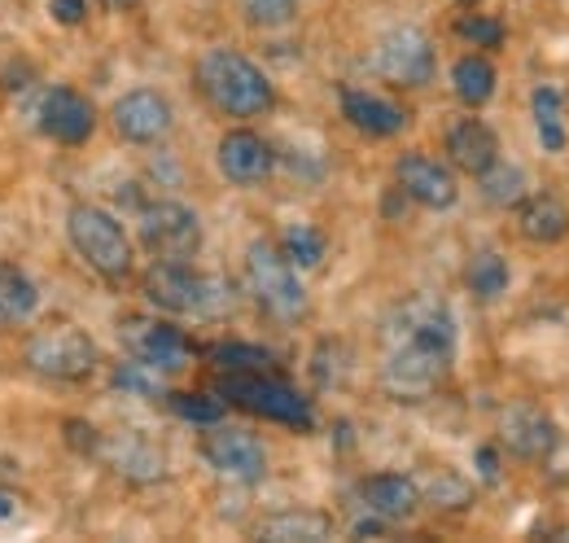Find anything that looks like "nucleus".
I'll use <instances>...</instances> for the list:
<instances>
[{
  "mask_svg": "<svg viewBox=\"0 0 569 543\" xmlns=\"http://www.w3.org/2000/svg\"><path fill=\"white\" fill-rule=\"evenodd\" d=\"M460 4H478V0H460Z\"/></svg>",
  "mask_w": 569,
  "mask_h": 543,
  "instance_id": "nucleus-41",
  "label": "nucleus"
},
{
  "mask_svg": "<svg viewBox=\"0 0 569 543\" xmlns=\"http://www.w3.org/2000/svg\"><path fill=\"white\" fill-rule=\"evenodd\" d=\"M101 4H106V9H137L141 0H101Z\"/></svg>",
  "mask_w": 569,
  "mask_h": 543,
  "instance_id": "nucleus-40",
  "label": "nucleus"
},
{
  "mask_svg": "<svg viewBox=\"0 0 569 543\" xmlns=\"http://www.w3.org/2000/svg\"><path fill=\"white\" fill-rule=\"evenodd\" d=\"M395 180H399V194H403L408 203L426 206V210H451L456 198H460L451 167L438 162V158H429V154H421V149H412V154H403V158L395 162Z\"/></svg>",
  "mask_w": 569,
  "mask_h": 543,
  "instance_id": "nucleus-15",
  "label": "nucleus"
},
{
  "mask_svg": "<svg viewBox=\"0 0 569 543\" xmlns=\"http://www.w3.org/2000/svg\"><path fill=\"white\" fill-rule=\"evenodd\" d=\"M49 13L58 27H79L88 18V0H49Z\"/></svg>",
  "mask_w": 569,
  "mask_h": 543,
  "instance_id": "nucleus-36",
  "label": "nucleus"
},
{
  "mask_svg": "<svg viewBox=\"0 0 569 543\" xmlns=\"http://www.w3.org/2000/svg\"><path fill=\"white\" fill-rule=\"evenodd\" d=\"M211 359L223 373H268L272 351L250 346V342H219V346H211Z\"/></svg>",
  "mask_w": 569,
  "mask_h": 543,
  "instance_id": "nucleus-30",
  "label": "nucleus"
},
{
  "mask_svg": "<svg viewBox=\"0 0 569 543\" xmlns=\"http://www.w3.org/2000/svg\"><path fill=\"white\" fill-rule=\"evenodd\" d=\"M254 535L272 543H320V540H333V522L325 513H311V509H289V513L263 517Z\"/></svg>",
  "mask_w": 569,
  "mask_h": 543,
  "instance_id": "nucleus-23",
  "label": "nucleus"
},
{
  "mask_svg": "<svg viewBox=\"0 0 569 543\" xmlns=\"http://www.w3.org/2000/svg\"><path fill=\"white\" fill-rule=\"evenodd\" d=\"M219 395L228 404L246 407V412H254L263 421L289 425V430H311L316 425L311 399H302L293 386H284L268 373H223L219 377Z\"/></svg>",
  "mask_w": 569,
  "mask_h": 543,
  "instance_id": "nucleus-6",
  "label": "nucleus"
},
{
  "mask_svg": "<svg viewBox=\"0 0 569 543\" xmlns=\"http://www.w3.org/2000/svg\"><path fill=\"white\" fill-rule=\"evenodd\" d=\"M456 316L438 294H408L381 320V391L399 404L429 399L456 364Z\"/></svg>",
  "mask_w": 569,
  "mask_h": 543,
  "instance_id": "nucleus-1",
  "label": "nucleus"
},
{
  "mask_svg": "<svg viewBox=\"0 0 569 543\" xmlns=\"http://www.w3.org/2000/svg\"><path fill=\"white\" fill-rule=\"evenodd\" d=\"M447 158L451 167H460L465 176H482L499 158V136L482 119H456L447 128Z\"/></svg>",
  "mask_w": 569,
  "mask_h": 543,
  "instance_id": "nucleus-19",
  "label": "nucleus"
},
{
  "mask_svg": "<svg viewBox=\"0 0 569 543\" xmlns=\"http://www.w3.org/2000/svg\"><path fill=\"white\" fill-rule=\"evenodd\" d=\"M372 70L395 88H426V83H433V70H438L433 40L421 27H395L377 40Z\"/></svg>",
  "mask_w": 569,
  "mask_h": 543,
  "instance_id": "nucleus-9",
  "label": "nucleus"
},
{
  "mask_svg": "<svg viewBox=\"0 0 569 543\" xmlns=\"http://www.w3.org/2000/svg\"><path fill=\"white\" fill-rule=\"evenodd\" d=\"M543 461H552V474L569 482V443H561V438H557V447H552Z\"/></svg>",
  "mask_w": 569,
  "mask_h": 543,
  "instance_id": "nucleus-38",
  "label": "nucleus"
},
{
  "mask_svg": "<svg viewBox=\"0 0 569 543\" xmlns=\"http://www.w3.org/2000/svg\"><path fill=\"white\" fill-rule=\"evenodd\" d=\"M496 83H499L496 67H491L482 53H469V58H460V62L451 67V88H456V97H460L469 110L487 106V101L496 97Z\"/></svg>",
  "mask_w": 569,
  "mask_h": 543,
  "instance_id": "nucleus-24",
  "label": "nucleus"
},
{
  "mask_svg": "<svg viewBox=\"0 0 569 543\" xmlns=\"http://www.w3.org/2000/svg\"><path fill=\"white\" fill-rule=\"evenodd\" d=\"M110 382H114V391L137 395V399H167L162 373H158V368H149V364H141V359H123V364H114Z\"/></svg>",
  "mask_w": 569,
  "mask_h": 543,
  "instance_id": "nucleus-29",
  "label": "nucleus"
},
{
  "mask_svg": "<svg viewBox=\"0 0 569 543\" xmlns=\"http://www.w3.org/2000/svg\"><path fill=\"white\" fill-rule=\"evenodd\" d=\"M202 461L228 482L254 486V482L268 477V447L250 430H232V425H219V421L202 434Z\"/></svg>",
  "mask_w": 569,
  "mask_h": 543,
  "instance_id": "nucleus-11",
  "label": "nucleus"
},
{
  "mask_svg": "<svg viewBox=\"0 0 569 543\" xmlns=\"http://www.w3.org/2000/svg\"><path fill=\"white\" fill-rule=\"evenodd\" d=\"M561 430L548 412H539L535 404H512L499 416V443L517 456V461H543L557 447Z\"/></svg>",
  "mask_w": 569,
  "mask_h": 543,
  "instance_id": "nucleus-16",
  "label": "nucleus"
},
{
  "mask_svg": "<svg viewBox=\"0 0 569 543\" xmlns=\"http://www.w3.org/2000/svg\"><path fill=\"white\" fill-rule=\"evenodd\" d=\"M508 259L499 255V250H478L473 259H469V268H465V285H469V294L473 298H482V303H496L499 294L508 289Z\"/></svg>",
  "mask_w": 569,
  "mask_h": 543,
  "instance_id": "nucleus-25",
  "label": "nucleus"
},
{
  "mask_svg": "<svg viewBox=\"0 0 569 543\" xmlns=\"http://www.w3.org/2000/svg\"><path fill=\"white\" fill-rule=\"evenodd\" d=\"M97 452L110 461V470L137 477V482H153V477L167 474L162 452H158V447H149V443H144V438H137V434H114V438H101V447H97Z\"/></svg>",
  "mask_w": 569,
  "mask_h": 543,
  "instance_id": "nucleus-21",
  "label": "nucleus"
},
{
  "mask_svg": "<svg viewBox=\"0 0 569 543\" xmlns=\"http://www.w3.org/2000/svg\"><path fill=\"white\" fill-rule=\"evenodd\" d=\"M421 504H433V509H469L473 504V486L456 470H438L421 486Z\"/></svg>",
  "mask_w": 569,
  "mask_h": 543,
  "instance_id": "nucleus-31",
  "label": "nucleus"
},
{
  "mask_svg": "<svg viewBox=\"0 0 569 543\" xmlns=\"http://www.w3.org/2000/svg\"><path fill=\"white\" fill-rule=\"evenodd\" d=\"M193 75H198L202 97L228 119H259V115H268L277 106L272 79L263 75V67H254L237 49H207L198 58Z\"/></svg>",
  "mask_w": 569,
  "mask_h": 543,
  "instance_id": "nucleus-2",
  "label": "nucleus"
},
{
  "mask_svg": "<svg viewBox=\"0 0 569 543\" xmlns=\"http://www.w3.org/2000/svg\"><path fill=\"white\" fill-rule=\"evenodd\" d=\"M137 233H141V246L153 259L189 264L202 250V219H198V210L176 203V198L144 203L141 215H137Z\"/></svg>",
  "mask_w": 569,
  "mask_h": 543,
  "instance_id": "nucleus-8",
  "label": "nucleus"
},
{
  "mask_svg": "<svg viewBox=\"0 0 569 543\" xmlns=\"http://www.w3.org/2000/svg\"><path fill=\"white\" fill-rule=\"evenodd\" d=\"M214 162H219V171H223L228 185L250 189V185H263L277 171V149L259 132H250V128H232V132L219 136Z\"/></svg>",
  "mask_w": 569,
  "mask_h": 543,
  "instance_id": "nucleus-14",
  "label": "nucleus"
},
{
  "mask_svg": "<svg viewBox=\"0 0 569 543\" xmlns=\"http://www.w3.org/2000/svg\"><path fill=\"white\" fill-rule=\"evenodd\" d=\"M277 246H281V255L298 272H316L320 264H325V250H329L325 233H320V228H311V224H289Z\"/></svg>",
  "mask_w": 569,
  "mask_h": 543,
  "instance_id": "nucleus-26",
  "label": "nucleus"
},
{
  "mask_svg": "<svg viewBox=\"0 0 569 543\" xmlns=\"http://www.w3.org/2000/svg\"><path fill=\"white\" fill-rule=\"evenodd\" d=\"M67 241L71 250L88 264L92 272H101L106 280H123L132 272V237L128 228L92 203H74L67 210Z\"/></svg>",
  "mask_w": 569,
  "mask_h": 543,
  "instance_id": "nucleus-4",
  "label": "nucleus"
},
{
  "mask_svg": "<svg viewBox=\"0 0 569 543\" xmlns=\"http://www.w3.org/2000/svg\"><path fill=\"white\" fill-rule=\"evenodd\" d=\"M512 210H517V233L526 241L552 246V241L569 237V206L557 194H526Z\"/></svg>",
  "mask_w": 569,
  "mask_h": 543,
  "instance_id": "nucleus-20",
  "label": "nucleus"
},
{
  "mask_svg": "<svg viewBox=\"0 0 569 543\" xmlns=\"http://www.w3.org/2000/svg\"><path fill=\"white\" fill-rule=\"evenodd\" d=\"M456 31H460L469 45H478V49H499V45H503V22H499V18H487V13H465V18L456 22Z\"/></svg>",
  "mask_w": 569,
  "mask_h": 543,
  "instance_id": "nucleus-34",
  "label": "nucleus"
},
{
  "mask_svg": "<svg viewBox=\"0 0 569 543\" xmlns=\"http://www.w3.org/2000/svg\"><path fill=\"white\" fill-rule=\"evenodd\" d=\"M67 443H71L79 456H92L101 447V434L92 425H83V421H67Z\"/></svg>",
  "mask_w": 569,
  "mask_h": 543,
  "instance_id": "nucleus-35",
  "label": "nucleus"
},
{
  "mask_svg": "<svg viewBox=\"0 0 569 543\" xmlns=\"http://www.w3.org/2000/svg\"><path fill=\"white\" fill-rule=\"evenodd\" d=\"M13 513H18V504H13V495H9V491H0V522H9Z\"/></svg>",
  "mask_w": 569,
  "mask_h": 543,
  "instance_id": "nucleus-39",
  "label": "nucleus"
},
{
  "mask_svg": "<svg viewBox=\"0 0 569 543\" xmlns=\"http://www.w3.org/2000/svg\"><path fill=\"white\" fill-rule=\"evenodd\" d=\"M144 298L167 316H193V320H219L232 312V285L223 276L198 272L193 264L153 259L141 276Z\"/></svg>",
  "mask_w": 569,
  "mask_h": 543,
  "instance_id": "nucleus-3",
  "label": "nucleus"
},
{
  "mask_svg": "<svg viewBox=\"0 0 569 543\" xmlns=\"http://www.w3.org/2000/svg\"><path fill=\"white\" fill-rule=\"evenodd\" d=\"M110 124L128 145H158L176 128V110L158 88H132V92H123L114 101Z\"/></svg>",
  "mask_w": 569,
  "mask_h": 543,
  "instance_id": "nucleus-12",
  "label": "nucleus"
},
{
  "mask_svg": "<svg viewBox=\"0 0 569 543\" xmlns=\"http://www.w3.org/2000/svg\"><path fill=\"white\" fill-rule=\"evenodd\" d=\"M119 342L128 346L132 359L158 368L162 377L193 364V342L184 338V329H176L171 320H158V316H123L119 320Z\"/></svg>",
  "mask_w": 569,
  "mask_h": 543,
  "instance_id": "nucleus-10",
  "label": "nucleus"
},
{
  "mask_svg": "<svg viewBox=\"0 0 569 543\" xmlns=\"http://www.w3.org/2000/svg\"><path fill=\"white\" fill-rule=\"evenodd\" d=\"M40 307V289L27 272L9 259H0V329H18L36 316Z\"/></svg>",
  "mask_w": 569,
  "mask_h": 543,
  "instance_id": "nucleus-22",
  "label": "nucleus"
},
{
  "mask_svg": "<svg viewBox=\"0 0 569 543\" xmlns=\"http://www.w3.org/2000/svg\"><path fill=\"white\" fill-rule=\"evenodd\" d=\"M22 359L31 364V373L40 377H53V382H83L92 377L97 368V342L88 338L79 325L71 320H58V325H44L27 338Z\"/></svg>",
  "mask_w": 569,
  "mask_h": 543,
  "instance_id": "nucleus-7",
  "label": "nucleus"
},
{
  "mask_svg": "<svg viewBox=\"0 0 569 543\" xmlns=\"http://www.w3.org/2000/svg\"><path fill=\"white\" fill-rule=\"evenodd\" d=\"M241 13L259 31H281L298 18V0H241Z\"/></svg>",
  "mask_w": 569,
  "mask_h": 543,
  "instance_id": "nucleus-32",
  "label": "nucleus"
},
{
  "mask_svg": "<svg viewBox=\"0 0 569 543\" xmlns=\"http://www.w3.org/2000/svg\"><path fill=\"white\" fill-rule=\"evenodd\" d=\"M478 185H482V203L503 206V210L526 198V171H521L517 162H503V158H496V162L478 176Z\"/></svg>",
  "mask_w": 569,
  "mask_h": 543,
  "instance_id": "nucleus-27",
  "label": "nucleus"
},
{
  "mask_svg": "<svg viewBox=\"0 0 569 543\" xmlns=\"http://www.w3.org/2000/svg\"><path fill=\"white\" fill-rule=\"evenodd\" d=\"M359 500L381 522H408L421 509V486L408 474H372L359 482Z\"/></svg>",
  "mask_w": 569,
  "mask_h": 543,
  "instance_id": "nucleus-18",
  "label": "nucleus"
},
{
  "mask_svg": "<svg viewBox=\"0 0 569 543\" xmlns=\"http://www.w3.org/2000/svg\"><path fill=\"white\" fill-rule=\"evenodd\" d=\"M40 132L58 145H88L97 132V106L71 88V83H53L44 97H40Z\"/></svg>",
  "mask_w": 569,
  "mask_h": 543,
  "instance_id": "nucleus-13",
  "label": "nucleus"
},
{
  "mask_svg": "<svg viewBox=\"0 0 569 543\" xmlns=\"http://www.w3.org/2000/svg\"><path fill=\"white\" fill-rule=\"evenodd\" d=\"M338 106H342V119L363 136H377V140H390L408 128V110L377 97V92H363V88H342L338 92Z\"/></svg>",
  "mask_w": 569,
  "mask_h": 543,
  "instance_id": "nucleus-17",
  "label": "nucleus"
},
{
  "mask_svg": "<svg viewBox=\"0 0 569 543\" xmlns=\"http://www.w3.org/2000/svg\"><path fill=\"white\" fill-rule=\"evenodd\" d=\"M478 474L487 486H496L499 482V452L496 447H478Z\"/></svg>",
  "mask_w": 569,
  "mask_h": 543,
  "instance_id": "nucleus-37",
  "label": "nucleus"
},
{
  "mask_svg": "<svg viewBox=\"0 0 569 543\" xmlns=\"http://www.w3.org/2000/svg\"><path fill=\"white\" fill-rule=\"evenodd\" d=\"M246 289H250V298H254L272 320H281V325H298V320L307 316V307H311L302 276H298V268L281 255L277 241H254V246L246 250Z\"/></svg>",
  "mask_w": 569,
  "mask_h": 543,
  "instance_id": "nucleus-5",
  "label": "nucleus"
},
{
  "mask_svg": "<svg viewBox=\"0 0 569 543\" xmlns=\"http://www.w3.org/2000/svg\"><path fill=\"white\" fill-rule=\"evenodd\" d=\"M167 404L176 416H184V421H193V425H214V421H223V404L211 399V395H189V391H171L167 395Z\"/></svg>",
  "mask_w": 569,
  "mask_h": 543,
  "instance_id": "nucleus-33",
  "label": "nucleus"
},
{
  "mask_svg": "<svg viewBox=\"0 0 569 543\" xmlns=\"http://www.w3.org/2000/svg\"><path fill=\"white\" fill-rule=\"evenodd\" d=\"M530 110H535V132H539V145L548 149V154H557V149H566V124H561V97H557V88H535V97H530Z\"/></svg>",
  "mask_w": 569,
  "mask_h": 543,
  "instance_id": "nucleus-28",
  "label": "nucleus"
}]
</instances>
